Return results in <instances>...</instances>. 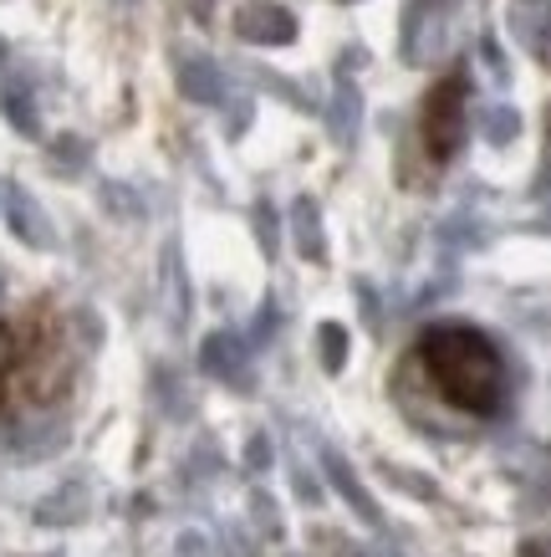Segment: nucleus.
<instances>
[{
    "label": "nucleus",
    "instance_id": "nucleus-1",
    "mask_svg": "<svg viewBox=\"0 0 551 557\" xmlns=\"http://www.w3.org/2000/svg\"><path fill=\"white\" fill-rule=\"evenodd\" d=\"M418 363L429 373V384L439 388V399L450 409H460V414L490 420V414L505 409V394H511L505 358L480 327H465V322L429 327L418 338Z\"/></svg>",
    "mask_w": 551,
    "mask_h": 557
},
{
    "label": "nucleus",
    "instance_id": "nucleus-2",
    "mask_svg": "<svg viewBox=\"0 0 551 557\" xmlns=\"http://www.w3.org/2000/svg\"><path fill=\"white\" fill-rule=\"evenodd\" d=\"M465 123H469V102H465V77H450L429 92V108H424V138H429V153L435 164H450L460 144H465Z\"/></svg>",
    "mask_w": 551,
    "mask_h": 557
},
{
    "label": "nucleus",
    "instance_id": "nucleus-3",
    "mask_svg": "<svg viewBox=\"0 0 551 557\" xmlns=\"http://www.w3.org/2000/svg\"><path fill=\"white\" fill-rule=\"evenodd\" d=\"M200 369L210 373V379H220V384H230L240 388V394H251V343L240 338V333H210L200 348Z\"/></svg>",
    "mask_w": 551,
    "mask_h": 557
},
{
    "label": "nucleus",
    "instance_id": "nucleus-4",
    "mask_svg": "<svg viewBox=\"0 0 551 557\" xmlns=\"http://www.w3.org/2000/svg\"><path fill=\"white\" fill-rule=\"evenodd\" d=\"M235 36L251 47H286V41H297V16L271 0H246L235 11Z\"/></svg>",
    "mask_w": 551,
    "mask_h": 557
},
{
    "label": "nucleus",
    "instance_id": "nucleus-5",
    "mask_svg": "<svg viewBox=\"0 0 551 557\" xmlns=\"http://www.w3.org/2000/svg\"><path fill=\"white\" fill-rule=\"evenodd\" d=\"M0 205H5V225H11V236H16V240H26L32 251H51V246H57L47 215H41V205H36L21 185L0 189Z\"/></svg>",
    "mask_w": 551,
    "mask_h": 557
},
{
    "label": "nucleus",
    "instance_id": "nucleus-6",
    "mask_svg": "<svg viewBox=\"0 0 551 557\" xmlns=\"http://www.w3.org/2000/svg\"><path fill=\"white\" fill-rule=\"evenodd\" d=\"M505 21H511V36L521 47L551 67V0H511Z\"/></svg>",
    "mask_w": 551,
    "mask_h": 557
},
{
    "label": "nucleus",
    "instance_id": "nucleus-7",
    "mask_svg": "<svg viewBox=\"0 0 551 557\" xmlns=\"http://www.w3.org/2000/svg\"><path fill=\"white\" fill-rule=\"evenodd\" d=\"M179 92L189 102H200V108H220L230 98V83H225L220 62H210V57H179Z\"/></svg>",
    "mask_w": 551,
    "mask_h": 557
},
{
    "label": "nucleus",
    "instance_id": "nucleus-8",
    "mask_svg": "<svg viewBox=\"0 0 551 557\" xmlns=\"http://www.w3.org/2000/svg\"><path fill=\"white\" fill-rule=\"evenodd\" d=\"M322 471H327L333 491L342 496V502H348L352 511H358V517H363L367 527H384V511H378V502L367 496V486L358 481V471H352V466H348L342 456H337V450H322Z\"/></svg>",
    "mask_w": 551,
    "mask_h": 557
},
{
    "label": "nucleus",
    "instance_id": "nucleus-9",
    "mask_svg": "<svg viewBox=\"0 0 551 557\" xmlns=\"http://www.w3.org/2000/svg\"><path fill=\"white\" fill-rule=\"evenodd\" d=\"M439 41V16L435 0H409L403 5V62H429V51Z\"/></svg>",
    "mask_w": 551,
    "mask_h": 557
},
{
    "label": "nucleus",
    "instance_id": "nucleus-10",
    "mask_svg": "<svg viewBox=\"0 0 551 557\" xmlns=\"http://www.w3.org/2000/svg\"><path fill=\"white\" fill-rule=\"evenodd\" d=\"M358 123H363V92L352 83H337L333 102H327V134H333V144L348 149L352 138H358Z\"/></svg>",
    "mask_w": 551,
    "mask_h": 557
},
{
    "label": "nucleus",
    "instance_id": "nucleus-11",
    "mask_svg": "<svg viewBox=\"0 0 551 557\" xmlns=\"http://www.w3.org/2000/svg\"><path fill=\"white\" fill-rule=\"evenodd\" d=\"M291 236H297V251L306 261H327V231H322V210L312 195H301L291 205Z\"/></svg>",
    "mask_w": 551,
    "mask_h": 557
},
{
    "label": "nucleus",
    "instance_id": "nucleus-12",
    "mask_svg": "<svg viewBox=\"0 0 551 557\" xmlns=\"http://www.w3.org/2000/svg\"><path fill=\"white\" fill-rule=\"evenodd\" d=\"M0 108H5V119H11V128L26 138L41 134V113H36L32 102V87L26 83H5V92H0Z\"/></svg>",
    "mask_w": 551,
    "mask_h": 557
},
{
    "label": "nucleus",
    "instance_id": "nucleus-13",
    "mask_svg": "<svg viewBox=\"0 0 551 557\" xmlns=\"http://www.w3.org/2000/svg\"><path fill=\"white\" fill-rule=\"evenodd\" d=\"M98 200L108 215L117 220H143V195H138L134 185H117V180H108V185L98 189Z\"/></svg>",
    "mask_w": 551,
    "mask_h": 557
},
{
    "label": "nucleus",
    "instance_id": "nucleus-14",
    "mask_svg": "<svg viewBox=\"0 0 551 557\" xmlns=\"http://www.w3.org/2000/svg\"><path fill=\"white\" fill-rule=\"evenodd\" d=\"M317 348H322V369L342 373V363H348V327H342V322H322V327H317Z\"/></svg>",
    "mask_w": 551,
    "mask_h": 557
},
{
    "label": "nucleus",
    "instance_id": "nucleus-15",
    "mask_svg": "<svg viewBox=\"0 0 551 557\" xmlns=\"http://www.w3.org/2000/svg\"><path fill=\"white\" fill-rule=\"evenodd\" d=\"M83 517V486H72V491H62V496H47L41 507H36V522H77Z\"/></svg>",
    "mask_w": 551,
    "mask_h": 557
},
{
    "label": "nucleus",
    "instance_id": "nucleus-16",
    "mask_svg": "<svg viewBox=\"0 0 551 557\" xmlns=\"http://www.w3.org/2000/svg\"><path fill=\"white\" fill-rule=\"evenodd\" d=\"M255 240H261V251L276 256V246H281V231H276V210H271V200H255Z\"/></svg>",
    "mask_w": 551,
    "mask_h": 557
},
{
    "label": "nucleus",
    "instance_id": "nucleus-17",
    "mask_svg": "<svg viewBox=\"0 0 551 557\" xmlns=\"http://www.w3.org/2000/svg\"><path fill=\"white\" fill-rule=\"evenodd\" d=\"M516 128H521V119L511 108H490V113H485V138H490V144H511Z\"/></svg>",
    "mask_w": 551,
    "mask_h": 557
},
{
    "label": "nucleus",
    "instance_id": "nucleus-18",
    "mask_svg": "<svg viewBox=\"0 0 551 557\" xmlns=\"http://www.w3.org/2000/svg\"><path fill=\"white\" fill-rule=\"evenodd\" d=\"M51 159H57L67 174H77L87 164V144L83 138H57V144H51Z\"/></svg>",
    "mask_w": 551,
    "mask_h": 557
},
{
    "label": "nucleus",
    "instance_id": "nucleus-19",
    "mask_svg": "<svg viewBox=\"0 0 551 557\" xmlns=\"http://www.w3.org/2000/svg\"><path fill=\"white\" fill-rule=\"evenodd\" d=\"M271 456H276V450H271V435H266V430H255L251 445H246V466H251V475L271 471Z\"/></svg>",
    "mask_w": 551,
    "mask_h": 557
},
{
    "label": "nucleus",
    "instance_id": "nucleus-20",
    "mask_svg": "<svg viewBox=\"0 0 551 557\" xmlns=\"http://www.w3.org/2000/svg\"><path fill=\"white\" fill-rule=\"evenodd\" d=\"M251 511H255V522H261V532L281 537V517H276V502H271L266 491H255V496H251Z\"/></svg>",
    "mask_w": 551,
    "mask_h": 557
},
{
    "label": "nucleus",
    "instance_id": "nucleus-21",
    "mask_svg": "<svg viewBox=\"0 0 551 557\" xmlns=\"http://www.w3.org/2000/svg\"><path fill=\"white\" fill-rule=\"evenodd\" d=\"M291 491H297V496H301V502H306V507H317V502H322L317 475L306 471V466H297V471H291Z\"/></svg>",
    "mask_w": 551,
    "mask_h": 557
},
{
    "label": "nucleus",
    "instance_id": "nucleus-22",
    "mask_svg": "<svg viewBox=\"0 0 551 557\" xmlns=\"http://www.w3.org/2000/svg\"><path fill=\"white\" fill-rule=\"evenodd\" d=\"M358 302H363V322L378 333V327H384V312H378V292H373V282H358Z\"/></svg>",
    "mask_w": 551,
    "mask_h": 557
},
{
    "label": "nucleus",
    "instance_id": "nucleus-23",
    "mask_svg": "<svg viewBox=\"0 0 551 557\" xmlns=\"http://www.w3.org/2000/svg\"><path fill=\"white\" fill-rule=\"evenodd\" d=\"M11 363H16V333L0 327V399H5V379H11Z\"/></svg>",
    "mask_w": 551,
    "mask_h": 557
},
{
    "label": "nucleus",
    "instance_id": "nucleus-24",
    "mask_svg": "<svg viewBox=\"0 0 551 557\" xmlns=\"http://www.w3.org/2000/svg\"><path fill=\"white\" fill-rule=\"evenodd\" d=\"M276 327H281V307H276V302H266V307H261V318H255V333H251V343H266L271 333H276Z\"/></svg>",
    "mask_w": 551,
    "mask_h": 557
},
{
    "label": "nucleus",
    "instance_id": "nucleus-25",
    "mask_svg": "<svg viewBox=\"0 0 551 557\" xmlns=\"http://www.w3.org/2000/svg\"><path fill=\"white\" fill-rule=\"evenodd\" d=\"M204 553H210V547H204L200 532H184L179 537V557H204Z\"/></svg>",
    "mask_w": 551,
    "mask_h": 557
}]
</instances>
